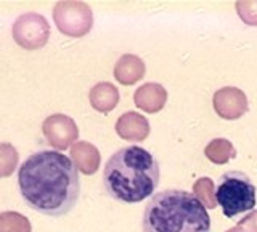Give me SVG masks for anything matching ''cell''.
<instances>
[{"label":"cell","instance_id":"obj_11","mask_svg":"<svg viewBox=\"0 0 257 232\" xmlns=\"http://www.w3.org/2000/svg\"><path fill=\"white\" fill-rule=\"evenodd\" d=\"M71 160L80 173H84L85 176H92L98 171L101 155L100 150L95 145H92L90 142L82 140V142H76L71 147Z\"/></svg>","mask_w":257,"mask_h":232},{"label":"cell","instance_id":"obj_13","mask_svg":"<svg viewBox=\"0 0 257 232\" xmlns=\"http://www.w3.org/2000/svg\"><path fill=\"white\" fill-rule=\"evenodd\" d=\"M88 100H90L93 110L100 111V113H109L119 103V91L111 83H98L90 89Z\"/></svg>","mask_w":257,"mask_h":232},{"label":"cell","instance_id":"obj_18","mask_svg":"<svg viewBox=\"0 0 257 232\" xmlns=\"http://www.w3.org/2000/svg\"><path fill=\"white\" fill-rule=\"evenodd\" d=\"M235 9L238 17L243 20L247 26H257V0H247V2H236Z\"/></svg>","mask_w":257,"mask_h":232},{"label":"cell","instance_id":"obj_6","mask_svg":"<svg viewBox=\"0 0 257 232\" xmlns=\"http://www.w3.org/2000/svg\"><path fill=\"white\" fill-rule=\"evenodd\" d=\"M12 36L15 42L26 50H37L50 39V25L44 15L34 12L23 13L16 18L12 26Z\"/></svg>","mask_w":257,"mask_h":232},{"label":"cell","instance_id":"obj_8","mask_svg":"<svg viewBox=\"0 0 257 232\" xmlns=\"http://www.w3.org/2000/svg\"><path fill=\"white\" fill-rule=\"evenodd\" d=\"M212 105L215 113L220 118L233 121V119H239L246 113L249 102L246 94L238 87H222V89L215 91Z\"/></svg>","mask_w":257,"mask_h":232},{"label":"cell","instance_id":"obj_10","mask_svg":"<svg viewBox=\"0 0 257 232\" xmlns=\"http://www.w3.org/2000/svg\"><path fill=\"white\" fill-rule=\"evenodd\" d=\"M134 102L135 107H139L145 113H158L164 108L167 102V91L164 86L158 83H147L135 91Z\"/></svg>","mask_w":257,"mask_h":232},{"label":"cell","instance_id":"obj_14","mask_svg":"<svg viewBox=\"0 0 257 232\" xmlns=\"http://www.w3.org/2000/svg\"><path fill=\"white\" fill-rule=\"evenodd\" d=\"M204 155L214 165H225L236 157V148L228 139H212L206 145Z\"/></svg>","mask_w":257,"mask_h":232},{"label":"cell","instance_id":"obj_15","mask_svg":"<svg viewBox=\"0 0 257 232\" xmlns=\"http://www.w3.org/2000/svg\"><path fill=\"white\" fill-rule=\"evenodd\" d=\"M193 194L209 210L217 208V197H215V186L212 179L209 178H199L195 184H193Z\"/></svg>","mask_w":257,"mask_h":232},{"label":"cell","instance_id":"obj_12","mask_svg":"<svg viewBox=\"0 0 257 232\" xmlns=\"http://www.w3.org/2000/svg\"><path fill=\"white\" fill-rule=\"evenodd\" d=\"M145 73H147V66L143 60L132 53L122 55L114 66V78L122 86H132L142 81Z\"/></svg>","mask_w":257,"mask_h":232},{"label":"cell","instance_id":"obj_19","mask_svg":"<svg viewBox=\"0 0 257 232\" xmlns=\"http://www.w3.org/2000/svg\"><path fill=\"white\" fill-rule=\"evenodd\" d=\"M227 232H257V210L247 213L235 227L228 229Z\"/></svg>","mask_w":257,"mask_h":232},{"label":"cell","instance_id":"obj_16","mask_svg":"<svg viewBox=\"0 0 257 232\" xmlns=\"http://www.w3.org/2000/svg\"><path fill=\"white\" fill-rule=\"evenodd\" d=\"M31 222L26 216L16 211L0 213V232H31Z\"/></svg>","mask_w":257,"mask_h":232},{"label":"cell","instance_id":"obj_5","mask_svg":"<svg viewBox=\"0 0 257 232\" xmlns=\"http://www.w3.org/2000/svg\"><path fill=\"white\" fill-rule=\"evenodd\" d=\"M53 21L61 34L68 37H82L93 26L92 9L85 2H58L53 9Z\"/></svg>","mask_w":257,"mask_h":232},{"label":"cell","instance_id":"obj_1","mask_svg":"<svg viewBox=\"0 0 257 232\" xmlns=\"http://www.w3.org/2000/svg\"><path fill=\"white\" fill-rule=\"evenodd\" d=\"M18 187L31 210L61 218L72 211L79 200V170L58 150H39L20 166Z\"/></svg>","mask_w":257,"mask_h":232},{"label":"cell","instance_id":"obj_17","mask_svg":"<svg viewBox=\"0 0 257 232\" xmlns=\"http://www.w3.org/2000/svg\"><path fill=\"white\" fill-rule=\"evenodd\" d=\"M20 162L18 150L12 143H0V179L12 176Z\"/></svg>","mask_w":257,"mask_h":232},{"label":"cell","instance_id":"obj_3","mask_svg":"<svg viewBox=\"0 0 257 232\" xmlns=\"http://www.w3.org/2000/svg\"><path fill=\"white\" fill-rule=\"evenodd\" d=\"M143 232H211L207 208L187 190L166 189L153 195L142 218Z\"/></svg>","mask_w":257,"mask_h":232},{"label":"cell","instance_id":"obj_7","mask_svg":"<svg viewBox=\"0 0 257 232\" xmlns=\"http://www.w3.org/2000/svg\"><path fill=\"white\" fill-rule=\"evenodd\" d=\"M42 132L47 142L56 150H66L77 142L79 129L76 121L71 116L56 113L45 118L42 124Z\"/></svg>","mask_w":257,"mask_h":232},{"label":"cell","instance_id":"obj_2","mask_svg":"<svg viewBox=\"0 0 257 232\" xmlns=\"http://www.w3.org/2000/svg\"><path fill=\"white\" fill-rule=\"evenodd\" d=\"M161 166L155 155L140 145H125L114 151L104 165L103 187L116 202L140 203L155 195Z\"/></svg>","mask_w":257,"mask_h":232},{"label":"cell","instance_id":"obj_4","mask_svg":"<svg viewBox=\"0 0 257 232\" xmlns=\"http://www.w3.org/2000/svg\"><path fill=\"white\" fill-rule=\"evenodd\" d=\"M217 203L222 206L228 219H235L255 208V186L244 173L227 171L217 179L215 186Z\"/></svg>","mask_w":257,"mask_h":232},{"label":"cell","instance_id":"obj_9","mask_svg":"<svg viewBox=\"0 0 257 232\" xmlns=\"http://www.w3.org/2000/svg\"><path fill=\"white\" fill-rule=\"evenodd\" d=\"M150 123L148 118L135 111H127L119 116L116 121V132L120 139L128 142H142L150 135Z\"/></svg>","mask_w":257,"mask_h":232}]
</instances>
